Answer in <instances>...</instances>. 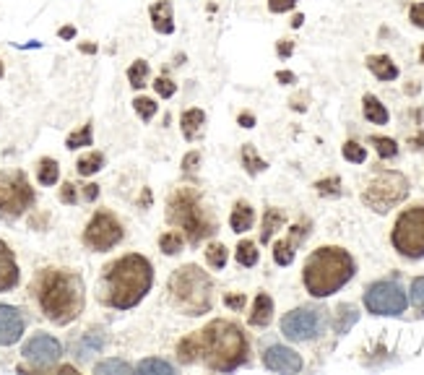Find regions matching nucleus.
I'll return each instance as SVG.
<instances>
[{
	"mask_svg": "<svg viewBox=\"0 0 424 375\" xmlns=\"http://www.w3.org/2000/svg\"><path fill=\"white\" fill-rule=\"evenodd\" d=\"M31 292L37 297L47 321L58 326H68L84 310V282L81 276L65 268H45L31 284Z\"/></svg>",
	"mask_w": 424,
	"mask_h": 375,
	"instance_id": "nucleus-1",
	"label": "nucleus"
},
{
	"mask_svg": "<svg viewBox=\"0 0 424 375\" xmlns=\"http://www.w3.org/2000/svg\"><path fill=\"white\" fill-rule=\"evenodd\" d=\"M154 284V268L152 263L138 255H122L115 263H110L105 271V282H102V300L110 307L117 310H128L136 307L146 297V292Z\"/></svg>",
	"mask_w": 424,
	"mask_h": 375,
	"instance_id": "nucleus-2",
	"label": "nucleus"
},
{
	"mask_svg": "<svg viewBox=\"0 0 424 375\" xmlns=\"http://www.w3.org/2000/svg\"><path fill=\"white\" fill-rule=\"evenodd\" d=\"M201 334V357L216 373H232L248 360V339L232 321H211Z\"/></svg>",
	"mask_w": 424,
	"mask_h": 375,
	"instance_id": "nucleus-3",
	"label": "nucleus"
},
{
	"mask_svg": "<svg viewBox=\"0 0 424 375\" xmlns=\"http://www.w3.org/2000/svg\"><path fill=\"white\" fill-rule=\"evenodd\" d=\"M354 276V258L344 248H318L304 260L302 282L312 297H328Z\"/></svg>",
	"mask_w": 424,
	"mask_h": 375,
	"instance_id": "nucleus-4",
	"label": "nucleus"
},
{
	"mask_svg": "<svg viewBox=\"0 0 424 375\" xmlns=\"http://www.w3.org/2000/svg\"><path fill=\"white\" fill-rule=\"evenodd\" d=\"M169 300L172 305L185 315H203L213 305V284L211 276L201 271L198 266L177 268L169 276Z\"/></svg>",
	"mask_w": 424,
	"mask_h": 375,
	"instance_id": "nucleus-5",
	"label": "nucleus"
},
{
	"mask_svg": "<svg viewBox=\"0 0 424 375\" xmlns=\"http://www.w3.org/2000/svg\"><path fill=\"white\" fill-rule=\"evenodd\" d=\"M167 222L185 232L193 245H198L203 238L213 235V222L203 214L198 193L190 191V188H180V191H174L172 196H169Z\"/></svg>",
	"mask_w": 424,
	"mask_h": 375,
	"instance_id": "nucleus-6",
	"label": "nucleus"
},
{
	"mask_svg": "<svg viewBox=\"0 0 424 375\" xmlns=\"http://www.w3.org/2000/svg\"><path fill=\"white\" fill-rule=\"evenodd\" d=\"M409 196V180L401 172H380L370 180V185L364 188L362 201L372 211L386 214L393 206H398L403 199Z\"/></svg>",
	"mask_w": 424,
	"mask_h": 375,
	"instance_id": "nucleus-7",
	"label": "nucleus"
},
{
	"mask_svg": "<svg viewBox=\"0 0 424 375\" xmlns=\"http://www.w3.org/2000/svg\"><path fill=\"white\" fill-rule=\"evenodd\" d=\"M391 243L406 258H424V206L406 208L396 219Z\"/></svg>",
	"mask_w": 424,
	"mask_h": 375,
	"instance_id": "nucleus-8",
	"label": "nucleus"
},
{
	"mask_svg": "<svg viewBox=\"0 0 424 375\" xmlns=\"http://www.w3.org/2000/svg\"><path fill=\"white\" fill-rule=\"evenodd\" d=\"M31 204H34V191L21 169L0 172V216L18 219L23 211H29Z\"/></svg>",
	"mask_w": 424,
	"mask_h": 375,
	"instance_id": "nucleus-9",
	"label": "nucleus"
},
{
	"mask_svg": "<svg viewBox=\"0 0 424 375\" xmlns=\"http://www.w3.org/2000/svg\"><path fill=\"white\" fill-rule=\"evenodd\" d=\"M364 305L375 315H398L406 310V292L396 282H375L364 292Z\"/></svg>",
	"mask_w": 424,
	"mask_h": 375,
	"instance_id": "nucleus-10",
	"label": "nucleus"
},
{
	"mask_svg": "<svg viewBox=\"0 0 424 375\" xmlns=\"http://www.w3.org/2000/svg\"><path fill=\"white\" fill-rule=\"evenodd\" d=\"M122 240V224L110 211H97L84 230V243L97 253L115 248Z\"/></svg>",
	"mask_w": 424,
	"mask_h": 375,
	"instance_id": "nucleus-11",
	"label": "nucleus"
},
{
	"mask_svg": "<svg viewBox=\"0 0 424 375\" xmlns=\"http://www.w3.org/2000/svg\"><path fill=\"white\" fill-rule=\"evenodd\" d=\"M326 326L323 310H310V307H297L292 313L284 315L281 321V334L292 342H304V339H315Z\"/></svg>",
	"mask_w": 424,
	"mask_h": 375,
	"instance_id": "nucleus-12",
	"label": "nucleus"
},
{
	"mask_svg": "<svg viewBox=\"0 0 424 375\" xmlns=\"http://www.w3.org/2000/svg\"><path fill=\"white\" fill-rule=\"evenodd\" d=\"M23 357L34 365V368H53L55 362L60 360L63 347L60 342L50 334H34V337L23 344Z\"/></svg>",
	"mask_w": 424,
	"mask_h": 375,
	"instance_id": "nucleus-13",
	"label": "nucleus"
},
{
	"mask_svg": "<svg viewBox=\"0 0 424 375\" xmlns=\"http://www.w3.org/2000/svg\"><path fill=\"white\" fill-rule=\"evenodd\" d=\"M263 365L273 373H300L302 370V357L289 347L273 344L265 349Z\"/></svg>",
	"mask_w": 424,
	"mask_h": 375,
	"instance_id": "nucleus-14",
	"label": "nucleus"
},
{
	"mask_svg": "<svg viewBox=\"0 0 424 375\" xmlns=\"http://www.w3.org/2000/svg\"><path fill=\"white\" fill-rule=\"evenodd\" d=\"M26 321L23 313L14 305H0V347H11L23 337Z\"/></svg>",
	"mask_w": 424,
	"mask_h": 375,
	"instance_id": "nucleus-15",
	"label": "nucleus"
},
{
	"mask_svg": "<svg viewBox=\"0 0 424 375\" xmlns=\"http://www.w3.org/2000/svg\"><path fill=\"white\" fill-rule=\"evenodd\" d=\"M302 238H307V230H304L302 224L292 227L289 238L287 240H279V243L273 245V260H276L279 266H289V263L295 260V250H297V245L302 243Z\"/></svg>",
	"mask_w": 424,
	"mask_h": 375,
	"instance_id": "nucleus-16",
	"label": "nucleus"
},
{
	"mask_svg": "<svg viewBox=\"0 0 424 375\" xmlns=\"http://www.w3.org/2000/svg\"><path fill=\"white\" fill-rule=\"evenodd\" d=\"M18 284V266H16L14 250L0 240V292L14 290Z\"/></svg>",
	"mask_w": 424,
	"mask_h": 375,
	"instance_id": "nucleus-17",
	"label": "nucleus"
},
{
	"mask_svg": "<svg viewBox=\"0 0 424 375\" xmlns=\"http://www.w3.org/2000/svg\"><path fill=\"white\" fill-rule=\"evenodd\" d=\"M152 23L159 34H172L174 31V19H172V3L169 0H157L152 6Z\"/></svg>",
	"mask_w": 424,
	"mask_h": 375,
	"instance_id": "nucleus-18",
	"label": "nucleus"
},
{
	"mask_svg": "<svg viewBox=\"0 0 424 375\" xmlns=\"http://www.w3.org/2000/svg\"><path fill=\"white\" fill-rule=\"evenodd\" d=\"M203 123H206V115L203 110H185L180 117V128H182V136L188 138V141H196L198 136H201V130H203Z\"/></svg>",
	"mask_w": 424,
	"mask_h": 375,
	"instance_id": "nucleus-19",
	"label": "nucleus"
},
{
	"mask_svg": "<svg viewBox=\"0 0 424 375\" xmlns=\"http://www.w3.org/2000/svg\"><path fill=\"white\" fill-rule=\"evenodd\" d=\"M271 315H273V300L268 297L265 292H260V295L255 297V302H253L250 326L263 329V326H268V323H271Z\"/></svg>",
	"mask_w": 424,
	"mask_h": 375,
	"instance_id": "nucleus-20",
	"label": "nucleus"
},
{
	"mask_svg": "<svg viewBox=\"0 0 424 375\" xmlns=\"http://www.w3.org/2000/svg\"><path fill=\"white\" fill-rule=\"evenodd\" d=\"M105 342H107V337L102 334V331H86L84 337L76 342V354L81 357V360H86V357H91V354L102 352Z\"/></svg>",
	"mask_w": 424,
	"mask_h": 375,
	"instance_id": "nucleus-21",
	"label": "nucleus"
},
{
	"mask_svg": "<svg viewBox=\"0 0 424 375\" xmlns=\"http://www.w3.org/2000/svg\"><path fill=\"white\" fill-rule=\"evenodd\" d=\"M367 68L380 78V81H393L398 78V68H396V63L388 58V55H370L367 58Z\"/></svg>",
	"mask_w": 424,
	"mask_h": 375,
	"instance_id": "nucleus-22",
	"label": "nucleus"
},
{
	"mask_svg": "<svg viewBox=\"0 0 424 375\" xmlns=\"http://www.w3.org/2000/svg\"><path fill=\"white\" fill-rule=\"evenodd\" d=\"M253 219H255V214H253V206H250V204H245V201H240V204H235V208H232L229 227H232L235 232H248L253 227Z\"/></svg>",
	"mask_w": 424,
	"mask_h": 375,
	"instance_id": "nucleus-23",
	"label": "nucleus"
},
{
	"mask_svg": "<svg viewBox=\"0 0 424 375\" xmlns=\"http://www.w3.org/2000/svg\"><path fill=\"white\" fill-rule=\"evenodd\" d=\"M364 105V117L370 120V123L375 125H386L388 123V110L383 107V102L378 100V97H372V94H367L362 100Z\"/></svg>",
	"mask_w": 424,
	"mask_h": 375,
	"instance_id": "nucleus-24",
	"label": "nucleus"
},
{
	"mask_svg": "<svg viewBox=\"0 0 424 375\" xmlns=\"http://www.w3.org/2000/svg\"><path fill=\"white\" fill-rule=\"evenodd\" d=\"M177 357L180 362L190 365V362H196L201 357V334H193V337L182 339L180 344H177Z\"/></svg>",
	"mask_w": 424,
	"mask_h": 375,
	"instance_id": "nucleus-25",
	"label": "nucleus"
},
{
	"mask_svg": "<svg viewBox=\"0 0 424 375\" xmlns=\"http://www.w3.org/2000/svg\"><path fill=\"white\" fill-rule=\"evenodd\" d=\"M58 177H60V167H58V162L45 157V159H39V167H37V180L42 185H55L58 183Z\"/></svg>",
	"mask_w": 424,
	"mask_h": 375,
	"instance_id": "nucleus-26",
	"label": "nucleus"
},
{
	"mask_svg": "<svg viewBox=\"0 0 424 375\" xmlns=\"http://www.w3.org/2000/svg\"><path fill=\"white\" fill-rule=\"evenodd\" d=\"M281 224H284V211H279V208H268V211H265V216H263L260 243H268V240H271V235L279 230Z\"/></svg>",
	"mask_w": 424,
	"mask_h": 375,
	"instance_id": "nucleus-27",
	"label": "nucleus"
},
{
	"mask_svg": "<svg viewBox=\"0 0 424 375\" xmlns=\"http://www.w3.org/2000/svg\"><path fill=\"white\" fill-rule=\"evenodd\" d=\"M356 318H359V313H356L354 305H341L339 313H336V323H334L336 334H346V331L356 323Z\"/></svg>",
	"mask_w": 424,
	"mask_h": 375,
	"instance_id": "nucleus-28",
	"label": "nucleus"
},
{
	"mask_svg": "<svg viewBox=\"0 0 424 375\" xmlns=\"http://www.w3.org/2000/svg\"><path fill=\"white\" fill-rule=\"evenodd\" d=\"M240 159H243V167L248 169L250 175H258V172H263V169L268 167V164H265V162L255 154V146H250V144L243 146V154H240Z\"/></svg>",
	"mask_w": 424,
	"mask_h": 375,
	"instance_id": "nucleus-29",
	"label": "nucleus"
},
{
	"mask_svg": "<svg viewBox=\"0 0 424 375\" xmlns=\"http://www.w3.org/2000/svg\"><path fill=\"white\" fill-rule=\"evenodd\" d=\"M102 164H105V157H102L99 152H91V154H86V157H81V159H78L76 169H78V175L89 177V175H94V172H99V169H102Z\"/></svg>",
	"mask_w": 424,
	"mask_h": 375,
	"instance_id": "nucleus-30",
	"label": "nucleus"
},
{
	"mask_svg": "<svg viewBox=\"0 0 424 375\" xmlns=\"http://www.w3.org/2000/svg\"><path fill=\"white\" fill-rule=\"evenodd\" d=\"M128 81L133 89H144L146 81H149V63L146 60H136L128 68Z\"/></svg>",
	"mask_w": 424,
	"mask_h": 375,
	"instance_id": "nucleus-31",
	"label": "nucleus"
},
{
	"mask_svg": "<svg viewBox=\"0 0 424 375\" xmlns=\"http://www.w3.org/2000/svg\"><path fill=\"white\" fill-rule=\"evenodd\" d=\"M237 263L240 266H255L258 263V248L255 243H250V240H243L240 245H237Z\"/></svg>",
	"mask_w": 424,
	"mask_h": 375,
	"instance_id": "nucleus-32",
	"label": "nucleus"
},
{
	"mask_svg": "<svg viewBox=\"0 0 424 375\" xmlns=\"http://www.w3.org/2000/svg\"><path fill=\"white\" fill-rule=\"evenodd\" d=\"M370 144L378 149V154L383 157V159H391V157H396L398 154V146H396L393 138H386V136H372Z\"/></svg>",
	"mask_w": 424,
	"mask_h": 375,
	"instance_id": "nucleus-33",
	"label": "nucleus"
},
{
	"mask_svg": "<svg viewBox=\"0 0 424 375\" xmlns=\"http://www.w3.org/2000/svg\"><path fill=\"white\" fill-rule=\"evenodd\" d=\"M206 260L211 268H224L227 266V248L219 245V243H211L208 250H206Z\"/></svg>",
	"mask_w": 424,
	"mask_h": 375,
	"instance_id": "nucleus-34",
	"label": "nucleus"
},
{
	"mask_svg": "<svg viewBox=\"0 0 424 375\" xmlns=\"http://www.w3.org/2000/svg\"><path fill=\"white\" fill-rule=\"evenodd\" d=\"M65 146L68 149H81V146H91V123H86L81 130H76V133H70L68 141H65Z\"/></svg>",
	"mask_w": 424,
	"mask_h": 375,
	"instance_id": "nucleus-35",
	"label": "nucleus"
},
{
	"mask_svg": "<svg viewBox=\"0 0 424 375\" xmlns=\"http://www.w3.org/2000/svg\"><path fill=\"white\" fill-rule=\"evenodd\" d=\"M133 107H136V112L141 117H144V120H152L154 115H157V102L154 100H149V97H136V100H133Z\"/></svg>",
	"mask_w": 424,
	"mask_h": 375,
	"instance_id": "nucleus-36",
	"label": "nucleus"
},
{
	"mask_svg": "<svg viewBox=\"0 0 424 375\" xmlns=\"http://www.w3.org/2000/svg\"><path fill=\"white\" fill-rule=\"evenodd\" d=\"M159 245L167 255H174V253L182 250V235L180 232H167V235H161Z\"/></svg>",
	"mask_w": 424,
	"mask_h": 375,
	"instance_id": "nucleus-37",
	"label": "nucleus"
},
{
	"mask_svg": "<svg viewBox=\"0 0 424 375\" xmlns=\"http://www.w3.org/2000/svg\"><path fill=\"white\" fill-rule=\"evenodd\" d=\"M344 159L354 162V164H362V162L367 159V152H364V146H359L356 141H346V144H344Z\"/></svg>",
	"mask_w": 424,
	"mask_h": 375,
	"instance_id": "nucleus-38",
	"label": "nucleus"
},
{
	"mask_svg": "<svg viewBox=\"0 0 424 375\" xmlns=\"http://www.w3.org/2000/svg\"><path fill=\"white\" fill-rule=\"evenodd\" d=\"M411 302H414V307L424 315V276H417V279L411 282Z\"/></svg>",
	"mask_w": 424,
	"mask_h": 375,
	"instance_id": "nucleus-39",
	"label": "nucleus"
},
{
	"mask_svg": "<svg viewBox=\"0 0 424 375\" xmlns=\"http://www.w3.org/2000/svg\"><path fill=\"white\" fill-rule=\"evenodd\" d=\"M141 373H174V368L164 360H144L138 365Z\"/></svg>",
	"mask_w": 424,
	"mask_h": 375,
	"instance_id": "nucleus-40",
	"label": "nucleus"
},
{
	"mask_svg": "<svg viewBox=\"0 0 424 375\" xmlns=\"http://www.w3.org/2000/svg\"><path fill=\"white\" fill-rule=\"evenodd\" d=\"M154 89H157V94H159V97H164V100H169V97H174V92H177V84H174L172 78L159 76V78H157V81H154Z\"/></svg>",
	"mask_w": 424,
	"mask_h": 375,
	"instance_id": "nucleus-41",
	"label": "nucleus"
},
{
	"mask_svg": "<svg viewBox=\"0 0 424 375\" xmlns=\"http://www.w3.org/2000/svg\"><path fill=\"white\" fill-rule=\"evenodd\" d=\"M94 370H97V373L102 375V373H130V370H133V368H130L128 362L107 360V362H99V365H97V368H94Z\"/></svg>",
	"mask_w": 424,
	"mask_h": 375,
	"instance_id": "nucleus-42",
	"label": "nucleus"
},
{
	"mask_svg": "<svg viewBox=\"0 0 424 375\" xmlns=\"http://www.w3.org/2000/svg\"><path fill=\"white\" fill-rule=\"evenodd\" d=\"M339 177H331V180H320L315 188H318V193H323V196H339Z\"/></svg>",
	"mask_w": 424,
	"mask_h": 375,
	"instance_id": "nucleus-43",
	"label": "nucleus"
},
{
	"mask_svg": "<svg viewBox=\"0 0 424 375\" xmlns=\"http://www.w3.org/2000/svg\"><path fill=\"white\" fill-rule=\"evenodd\" d=\"M297 6V0H268V11L271 14H287Z\"/></svg>",
	"mask_w": 424,
	"mask_h": 375,
	"instance_id": "nucleus-44",
	"label": "nucleus"
},
{
	"mask_svg": "<svg viewBox=\"0 0 424 375\" xmlns=\"http://www.w3.org/2000/svg\"><path fill=\"white\" fill-rule=\"evenodd\" d=\"M411 21H414V26H419V29H424V3H414L409 11Z\"/></svg>",
	"mask_w": 424,
	"mask_h": 375,
	"instance_id": "nucleus-45",
	"label": "nucleus"
},
{
	"mask_svg": "<svg viewBox=\"0 0 424 375\" xmlns=\"http://www.w3.org/2000/svg\"><path fill=\"white\" fill-rule=\"evenodd\" d=\"M76 199H78V196H76V185H73V183L63 185V188H60V201H63V204H76Z\"/></svg>",
	"mask_w": 424,
	"mask_h": 375,
	"instance_id": "nucleus-46",
	"label": "nucleus"
},
{
	"mask_svg": "<svg viewBox=\"0 0 424 375\" xmlns=\"http://www.w3.org/2000/svg\"><path fill=\"white\" fill-rule=\"evenodd\" d=\"M198 164H201V154H198V152H190L188 157L182 159V169H185V172H193Z\"/></svg>",
	"mask_w": 424,
	"mask_h": 375,
	"instance_id": "nucleus-47",
	"label": "nucleus"
},
{
	"mask_svg": "<svg viewBox=\"0 0 424 375\" xmlns=\"http://www.w3.org/2000/svg\"><path fill=\"white\" fill-rule=\"evenodd\" d=\"M224 302H227L229 307H235V310H243V307H245V295H227V297H224Z\"/></svg>",
	"mask_w": 424,
	"mask_h": 375,
	"instance_id": "nucleus-48",
	"label": "nucleus"
},
{
	"mask_svg": "<svg viewBox=\"0 0 424 375\" xmlns=\"http://www.w3.org/2000/svg\"><path fill=\"white\" fill-rule=\"evenodd\" d=\"M276 50H279V55H281V58H289V55H292V50H295V45H292V42H289V39H281V42H279V47H276Z\"/></svg>",
	"mask_w": 424,
	"mask_h": 375,
	"instance_id": "nucleus-49",
	"label": "nucleus"
},
{
	"mask_svg": "<svg viewBox=\"0 0 424 375\" xmlns=\"http://www.w3.org/2000/svg\"><path fill=\"white\" fill-rule=\"evenodd\" d=\"M97 196H99L97 185H84V199L86 201H97Z\"/></svg>",
	"mask_w": 424,
	"mask_h": 375,
	"instance_id": "nucleus-50",
	"label": "nucleus"
},
{
	"mask_svg": "<svg viewBox=\"0 0 424 375\" xmlns=\"http://www.w3.org/2000/svg\"><path fill=\"white\" fill-rule=\"evenodd\" d=\"M276 78H279L281 84H295V81H297L295 73H289V70H279V73H276Z\"/></svg>",
	"mask_w": 424,
	"mask_h": 375,
	"instance_id": "nucleus-51",
	"label": "nucleus"
},
{
	"mask_svg": "<svg viewBox=\"0 0 424 375\" xmlns=\"http://www.w3.org/2000/svg\"><path fill=\"white\" fill-rule=\"evenodd\" d=\"M240 125H243V128H253V125H255V117H253L250 112H243V115H240Z\"/></svg>",
	"mask_w": 424,
	"mask_h": 375,
	"instance_id": "nucleus-52",
	"label": "nucleus"
},
{
	"mask_svg": "<svg viewBox=\"0 0 424 375\" xmlns=\"http://www.w3.org/2000/svg\"><path fill=\"white\" fill-rule=\"evenodd\" d=\"M60 37H63V39L76 37V29H73V26H63V29H60Z\"/></svg>",
	"mask_w": 424,
	"mask_h": 375,
	"instance_id": "nucleus-53",
	"label": "nucleus"
},
{
	"mask_svg": "<svg viewBox=\"0 0 424 375\" xmlns=\"http://www.w3.org/2000/svg\"><path fill=\"white\" fill-rule=\"evenodd\" d=\"M411 146H414V149H419V152H424V136L411 138Z\"/></svg>",
	"mask_w": 424,
	"mask_h": 375,
	"instance_id": "nucleus-54",
	"label": "nucleus"
},
{
	"mask_svg": "<svg viewBox=\"0 0 424 375\" xmlns=\"http://www.w3.org/2000/svg\"><path fill=\"white\" fill-rule=\"evenodd\" d=\"M302 21H304V16H302V14H297L295 19H292V26H302Z\"/></svg>",
	"mask_w": 424,
	"mask_h": 375,
	"instance_id": "nucleus-55",
	"label": "nucleus"
},
{
	"mask_svg": "<svg viewBox=\"0 0 424 375\" xmlns=\"http://www.w3.org/2000/svg\"><path fill=\"white\" fill-rule=\"evenodd\" d=\"M81 53H97V45H81Z\"/></svg>",
	"mask_w": 424,
	"mask_h": 375,
	"instance_id": "nucleus-56",
	"label": "nucleus"
},
{
	"mask_svg": "<svg viewBox=\"0 0 424 375\" xmlns=\"http://www.w3.org/2000/svg\"><path fill=\"white\" fill-rule=\"evenodd\" d=\"M419 58H422V63H424V47H422V53H419Z\"/></svg>",
	"mask_w": 424,
	"mask_h": 375,
	"instance_id": "nucleus-57",
	"label": "nucleus"
},
{
	"mask_svg": "<svg viewBox=\"0 0 424 375\" xmlns=\"http://www.w3.org/2000/svg\"><path fill=\"white\" fill-rule=\"evenodd\" d=\"M0 78H3V63H0Z\"/></svg>",
	"mask_w": 424,
	"mask_h": 375,
	"instance_id": "nucleus-58",
	"label": "nucleus"
}]
</instances>
